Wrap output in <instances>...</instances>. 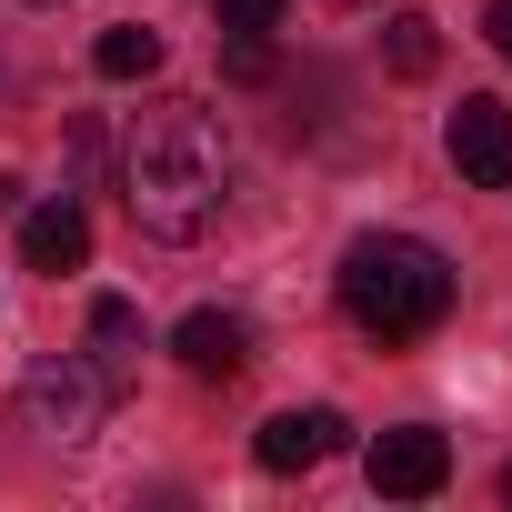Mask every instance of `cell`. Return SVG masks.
I'll return each instance as SVG.
<instances>
[{"mask_svg": "<svg viewBox=\"0 0 512 512\" xmlns=\"http://www.w3.org/2000/svg\"><path fill=\"white\" fill-rule=\"evenodd\" d=\"M382 61H392L402 81H422V71L442 61V31H432L422 11H392V21H382Z\"/></svg>", "mask_w": 512, "mask_h": 512, "instance_id": "cell-10", "label": "cell"}, {"mask_svg": "<svg viewBox=\"0 0 512 512\" xmlns=\"http://www.w3.org/2000/svg\"><path fill=\"white\" fill-rule=\"evenodd\" d=\"M342 412H272L262 422V442H251V462H262V472H312V462H332L342 452Z\"/></svg>", "mask_w": 512, "mask_h": 512, "instance_id": "cell-7", "label": "cell"}, {"mask_svg": "<svg viewBox=\"0 0 512 512\" xmlns=\"http://www.w3.org/2000/svg\"><path fill=\"white\" fill-rule=\"evenodd\" d=\"M342 312L372 332V342H422L452 322V262L412 231H372L342 251Z\"/></svg>", "mask_w": 512, "mask_h": 512, "instance_id": "cell-2", "label": "cell"}, {"mask_svg": "<svg viewBox=\"0 0 512 512\" xmlns=\"http://www.w3.org/2000/svg\"><path fill=\"white\" fill-rule=\"evenodd\" d=\"M442 151H452V171L462 181H482V191H512V111L502 101H462L452 111V131H442Z\"/></svg>", "mask_w": 512, "mask_h": 512, "instance_id": "cell-5", "label": "cell"}, {"mask_svg": "<svg viewBox=\"0 0 512 512\" xmlns=\"http://www.w3.org/2000/svg\"><path fill=\"white\" fill-rule=\"evenodd\" d=\"M111 402H121V372L101 352H51V362L21 372V422L41 442H91L111 422Z\"/></svg>", "mask_w": 512, "mask_h": 512, "instance_id": "cell-3", "label": "cell"}, {"mask_svg": "<svg viewBox=\"0 0 512 512\" xmlns=\"http://www.w3.org/2000/svg\"><path fill=\"white\" fill-rule=\"evenodd\" d=\"M171 352H181V372H201V382H241V372H251V322H241V312H191V322L171 332Z\"/></svg>", "mask_w": 512, "mask_h": 512, "instance_id": "cell-8", "label": "cell"}, {"mask_svg": "<svg viewBox=\"0 0 512 512\" xmlns=\"http://www.w3.org/2000/svg\"><path fill=\"white\" fill-rule=\"evenodd\" d=\"M91 342H101V362H111V372H121V362H131V352H141V312H131V302H121V292H101V302H91Z\"/></svg>", "mask_w": 512, "mask_h": 512, "instance_id": "cell-11", "label": "cell"}, {"mask_svg": "<svg viewBox=\"0 0 512 512\" xmlns=\"http://www.w3.org/2000/svg\"><path fill=\"white\" fill-rule=\"evenodd\" d=\"M211 11H221V31H272L282 0H211Z\"/></svg>", "mask_w": 512, "mask_h": 512, "instance_id": "cell-12", "label": "cell"}, {"mask_svg": "<svg viewBox=\"0 0 512 512\" xmlns=\"http://www.w3.org/2000/svg\"><path fill=\"white\" fill-rule=\"evenodd\" d=\"M482 31H492V51L512 61V0H492V11H482Z\"/></svg>", "mask_w": 512, "mask_h": 512, "instance_id": "cell-13", "label": "cell"}, {"mask_svg": "<svg viewBox=\"0 0 512 512\" xmlns=\"http://www.w3.org/2000/svg\"><path fill=\"white\" fill-rule=\"evenodd\" d=\"M332 11H362V0H332Z\"/></svg>", "mask_w": 512, "mask_h": 512, "instance_id": "cell-14", "label": "cell"}, {"mask_svg": "<svg viewBox=\"0 0 512 512\" xmlns=\"http://www.w3.org/2000/svg\"><path fill=\"white\" fill-rule=\"evenodd\" d=\"M91 71H101V81H151V71H161V31H141V21H111V31L91 41Z\"/></svg>", "mask_w": 512, "mask_h": 512, "instance_id": "cell-9", "label": "cell"}, {"mask_svg": "<svg viewBox=\"0 0 512 512\" xmlns=\"http://www.w3.org/2000/svg\"><path fill=\"white\" fill-rule=\"evenodd\" d=\"M502 492H512V472H502Z\"/></svg>", "mask_w": 512, "mask_h": 512, "instance_id": "cell-15", "label": "cell"}, {"mask_svg": "<svg viewBox=\"0 0 512 512\" xmlns=\"http://www.w3.org/2000/svg\"><path fill=\"white\" fill-rule=\"evenodd\" d=\"M21 262H31V272H51V282L91 262V211H81L71 191H61V201H41V211H21Z\"/></svg>", "mask_w": 512, "mask_h": 512, "instance_id": "cell-6", "label": "cell"}, {"mask_svg": "<svg viewBox=\"0 0 512 512\" xmlns=\"http://www.w3.org/2000/svg\"><path fill=\"white\" fill-rule=\"evenodd\" d=\"M442 482H452V442H442L432 422H402V432L372 442V492H392V502H432Z\"/></svg>", "mask_w": 512, "mask_h": 512, "instance_id": "cell-4", "label": "cell"}, {"mask_svg": "<svg viewBox=\"0 0 512 512\" xmlns=\"http://www.w3.org/2000/svg\"><path fill=\"white\" fill-rule=\"evenodd\" d=\"M231 201V131L201 101H161L121 141V211L151 241H201Z\"/></svg>", "mask_w": 512, "mask_h": 512, "instance_id": "cell-1", "label": "cell"}]
</instances>
